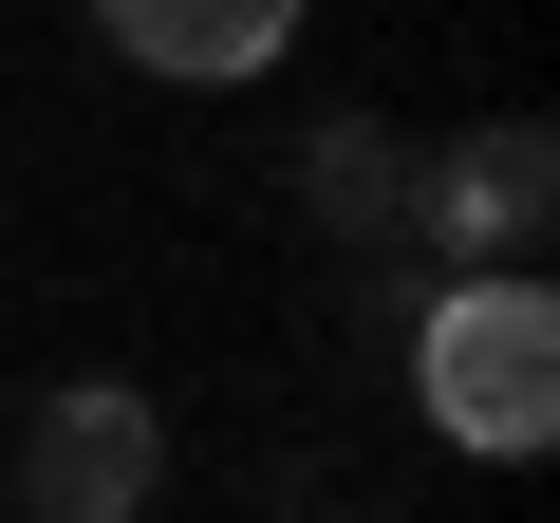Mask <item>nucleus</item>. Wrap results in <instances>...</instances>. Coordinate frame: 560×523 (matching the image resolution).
Masks as SVG:
<instances>
[{"mask_svg":"<svg viewBox=\"0 0 560 523\" xmlns=\"http://www.w3.org/2000/svg\"><path fill=\"white\" fill-rule=\"evenodd\" d=\"M411 411L467 467H541L560 449V300H541V262H467V281L411 300Z\"/></svg>","mask_w":560,"mask_h":523,"instance_id":"nucleus-1","label":"nucleus"},{"mask_svg":"<svg viewBox=\"0 0 560 523\" xmlns=\"http://www.w3.org/2000/svg\"><path fill=\"white\" fill-rule=\"evenodd\" d=\"M20 523H150V486H168V411L131 393V374H57L38 411H20Z\"/></svg>","mask_w":560,"mask_h":523,"instance_id":"nucleus-2","label":"nucleus"},{"mask_svg":"<svg viewBox=\"0 0 560 523\" xmlns=\"http://www.w3.org/2000/svg\"><path fill=\"white\" fill-rule=\"evenodd\" d=\"M541 206H560V131H541V113H486V131L411 150V206H393V224L467 281V262H523V243H541Z\"/></svg>","mask_w":560,"mask_h":523,"instance_id":"nucleus-3","label":"nucleus"},{"mask_svg":"<svg viewBox=\"0 0 560 523\" xmlns=\"http://www.w3.org/2000/svg\"><path fill=\"white\" fill-rule=\"evenodd\" d=\"M94 38H113L131 75H187V94H224V75H261L280 38H300V0H94Z\"/></svg>","mask_w":560,"mask_h":523,"instance_id":"nucleus-4","label":"nucleus"},{"mask_svg":"<svg viewBox=\"0 0 560 523\" xmlns=\"http://www.w3.org/2000/svg\"><path fill=\"white\" fill-rule=\"evenodd\" d=\"M300 206H318L337 243H393V206H411V131H393V113H318V150H300Z\"/></svg>","mask_w":560,"mask_h":523,"instance_id":"nucleus-5","label":"nucleus"}]
</instances>
